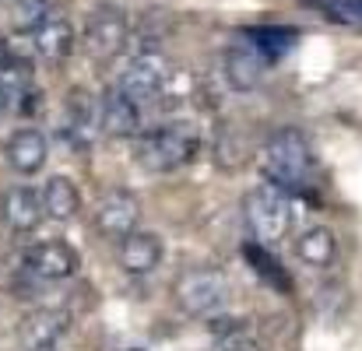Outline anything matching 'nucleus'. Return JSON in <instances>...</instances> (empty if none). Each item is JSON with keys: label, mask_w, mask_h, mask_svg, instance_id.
<instances>
[{"label": "nucleus", "mask_w": 362, "mask_h": 351, "mask_svg": "<svg viewBox=\"0 0 362 351\" xmlns=\"http://www.w3.org/2000/svg\"><path fill=\"white\" fill-rule=\"evenodd\" d=\"M257 165H260V172H264L267 183H274V186H281L285 194H292V190H303L306 179H310L313 148H310V141H306L303 130L281 126V130H274V133L264 141Z\"/></svg>", "instance_id": "obj_1"}, {"label": "nucleus", "mask_w": 362, "mask_h": 351, "mask_svg": "<svg viewBox=\"0 0 362 351\" xmlns=\"http://www.w3.org/2000/svg\"><path fill=\"white\" fill-rule=\"evenodd\" d=\"M197 151H201V133L194 130V123H162V126L137 133V141H134L137 165H144L151 172H173V169L194 162Z\"/></svg>", "instance_id": "obj_2"}, {"label": "nucleus", "mask_w": 362, "mask_h": 351, "mask_svg": "<svg viewBox=\"0 0 362 351\" xmlns=\"http://www.w3.org/2000/svg\"><path fill=\"white\" fill-rule=\"evenodd\" d=\"M173 299L187 316H215L229 302V278L211 267L183 270L173 285Z\"/></svg>", "instance_id": "obj_3"}, {"label": "nucleus", "mask_w": 362, "mask_h": 351, "mask_svg": "<svg viewBox=\"0 0 362 351\" xmlns=\"http://www.w3.org/2000/svg\"><path fill=\"white\" fill-rule=\"evenodd\" d=\"M243 208H246L250 229H253V235L260 242H278V239H285L292 232L296 211H292V197L281 186H274V183L257 186L253 194H246Z\"/></svg>", "instance_id": "obj_4"}, {"label": "nucleus", "mask_w": 362, "mask_h": 351, "mask_svg": "<svg viewBox=\"0 0 362 351\" xmlns=\"http://www.w3.org/2000/svg\"><path fill=\"white\" fill-rule=\"evenodd\" d=\"M165 78H169V67H165L162 53H158V49H137V53L123 64V71L117 74L113 85L120 88L127 99H134L137 106H144V102H151V99L162 95Z\"/></svg>", "instance_id": "obj_5"}, {"label": "nucleus", "mask_w": 362, "mask_h": 351, "mask_svg": "<svg viewBox=\"0 0 362 351\" xmlns=\"http://www.w3.org/2000/svg\"><path fill=\"white\" fill-rule=\"evenodd\" d=\"M81 267L78 253L64 242V239H46V242H35L25 249L21 256V270L39 278V281H67L74 278Z\"/></svg>", "instance_id": "obj_6"}, {"label": "nucleus", "mask_w": 362, "mask_h": 351, "mask_svg": "<svg viewBox=\"0 0 362 351\" xmlns=\"http://www.w3.org/2000/svg\"><path fill=\"white\" fill-rule=\"evenodd\" d=\"M141 222V201L127 190H110L95 204V232L110 242H120L127 232H134Z\"/></svg>", "instance_id": "obj_7"}, {"label": "nucleus", "mask_w": 362, "mask_h": 351, "mask_svg": "<svg viewBox=\"0 0 362 351\" xmlns=\"http://www.w3.org/2000/svg\"><path fill=\"white\" fill-rule=\"evenodd\" d=\"M127 39L130 28L120 11H95L92 21L85 25V53L92 60H113L117 53H123Z\"/></svg>", "instance_id": "obj_8"}, {"label": "nucleus", "mask_w": 362, "mask_h": 351, "mask_svg": "<svg viewBox=\"0 0 362 351\" xmlns=\"http://www.w3.org/2000/svg\"><path fill=\"white\" fill-rule=\"evenodd\" d=\"M0 218L7 222V229L18 235L25 232H35L39 225H42V218H46V211H42V194L35 190V186H11L4 197H0Z\"/></svg>", "instance_id": "obj_9"}, {"label": "nucleus", "mask_w": 362, "mask_h": 351, "mask_svg": "<svg viewBox=\"0 0 362 351\" xmlns=\"http://www.w3.org/2000/svg\"><path fill=\"white\" fill-rule=\"evenodd\" d=\"M46 158H49V148H46L42 130H35V126L14 130V133L7 137V144H4V162H7L18 176H35V172L46 165Z\"/></svg>", "instance_id": "obj_10"}, {"label": "nucleus", "mask_w": 362, "mask_h": 351, "mask_svg": "<svg viewBox=\"0 0 362 351\" xmlns=\"http://www.w3.org/2000/svg\"><path fill=\"white\" fill-rule=\"evenodd\" d=\"M99 126L110 137H137L141 133V106L134 99H127L117 85H110L106 95L99 99Z\"/></svg>", "instance_id": "obj_11"}, {"label": "nucleus", "mask_w": 362, "mask_h": 351, "mask_svg": "<svg viewBox=\"0 0 362 351\" xmlns=\"http://www.w3.org/2000/svg\"><path fill=\"white\" fill-rule=\"evenodd\" d=\"M28 46H32L35 56H42V60H49V64L67 60V56L74 53V25H71L60 11H53V14L28 35Z\"/></svg>", "instance_id": "obj_12"}, {"label": "nucleus", "mask_w": 362, "mask_h": 351, "mask_svg": "<svg viewBox=\"0 0 362 351\" xmlns=\"http://www.w3.org/2000/svg\"><path fill=\"white\" fill-rule=\"evenodd\" d=\"M162 263V239L155 232L134 229L120 239V267L127 274H151Z\"/></svg>", "instance_id": "obj_13"}, {"label": "nucleus", "mask_w": 362, "mask_h": 351, "mask_svg": "<svg viewBox=\"0 0 362 351\" xmlns=\"http://www.w3.org/2000/svg\"><path fill=\"white\" fill-rule=\"evenodd\" d=\"M264 67H267V60H264L250 42H240V46H233V49L226 53V81H229L236 92L257 88L260 78H264Z\"/></svg>", "instance_id": "obj_14"}, {"label": "nucleus", "mask_w": 362, "mask_h": 351, "mask_svg": "<svg viewBox=\"0 0 362 351\" xmlns=\"http://www.w3.org/2000/svg\"><path fill=\"white\" fill-rule=\"evenodd\" d=\"M64 117H67V133L78 141V144H85L88 137H92V130L99 126V102H95V95L88 92V88H74L71 95H67V102H64Z\"/></svg>", "instance_id": "obj_15"}, {"label": "nucleus", "mask_w": 362, "mask_h": 351, "mask_svg": "<svg viewBox=\"0 0 362 351\" xmlns=\"http://www.w3.org/2000/svg\"><path fill=\"white\" fill-rule=\"evenodd\" d=\"M39 194H42V211H46V218H53V222H71V218L81 211V194H78V186H74L67 176L46 179V186H42Z\"/></svg>", "instance_id": "obj_16"}, {"label": "nucleus", "mask_w": 362, "mask_h": 351, "mask_svg": "<svg viewBox=\"0 0 362 351\" xmlns=\"http://www.w3.org/2000/svg\"><path fill=\"white\" fill-rule=\"evenodd\" d=\"M21 345L25 348H35V345H53L67 334V313H57V309H35L21 320Z\"/></svg>", "instance_id": "obj_17"}, {"label": "nucleus", "mask_w": 362, "mask_h": 351, "mask_svg": "<svg viewBox=\"0 0 362 351\" xmlns=\"http://www.w3.org/2000/svg\"><path fill=\"white\" fill-rule=\"evenodd\" d=\"M296 256L306 267H331L338 256V239L327 225H313L296 239Z\"/></svg>", "instance_id": "obj_18"}, {"label": "nucleus", "mask_w": 362, "mask_h": 351, "mask_svg": "<svg viewBox=\"0 0 362 351\" xmlns=\"http://www.w3.org/2000/svg\"><path fill=\"white\" fill-rule=\"evenodd\" d=\"M246 39L264 60H274V56H281L296 46L299 32L285 28V25H253V28H246Z\"/></svg>", "instance_id": "obj_19"}, {"label": "nucleus", "mask_w": 362, "mask_h": 351, "mask_svg": "<svg viewBox=\"0 0 362 351\" xmlns=\"http://www.w3.org/2000/svg\"><path fill=\"white\" fill-rule=\"evenodd\" d=\"M243 256H246V263L253 267V274H257V278H264L271 288H278V292H285V295L292 292V278L285 274V267H281V263L264 249V246L246 242V246H243Z\"/></svg>", "instance_id": "obj_20"}, {"label": "nucleus", "mask_w": 362, "mask_h": 351, "mask_svg": "<svg viewBox=\"0 0 362 351\" xmlns=\"http://www.w3.org/2000/svg\"><path fill=\"white\" fill-rule=\"evenodd\" d=\"M49 14H53L49 0H14L11 4V28H14V35L28 39Z\"/></svg>", "instance_id": "obj_21"}, {"label": "nucleus", "mask_w": 362, "mask_h": 351, "mask_svg": "<svg viewBox=\"0 0 362 351\" xmlns=\"http://www.w3.org/2000/svg\"><path fill=\"white\" fill-rule=\"evenodd\" d=\"M327 18L341 21V25H356L362 28V0H313Z\"/></svg>", "instance_id": "obj_22"}, {"label": "nucleus", "mask_w": 362, "mask_h": 351, "mask_svg": "<svg viewBox=\"0 0 362 351\" xmlns=\"http://www.w3.org/2000/svg\"><path fill=\"white\" fill-rule=\"evenodd\" d=\"M222 351H264V348H260V341H253V338H246V334H236V338L226 341Z\"/></svg>", "instance_id": "obj_23"}, {"label": "nucleus", "mask_w": 362, "mask_h": 351, "mask_svg": "<svg viewBox=\"0 0 362 351\" xmlns=\"http://www.w3.org/2000/svg\"><path fill=\"white\" fill-rule=\"evenodd\" d=\"M25 351H60V341H53V345H35V348H25Z\"/></svg>", "instance_id": "obj_24"}]
</instances>
